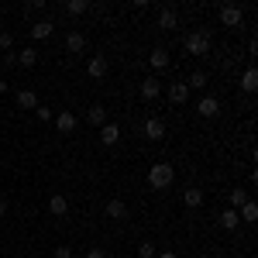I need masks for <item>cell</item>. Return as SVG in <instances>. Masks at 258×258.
Returning <instances> with one entry per match:
<instances>
[{
  "label": "cell",
  "mask_w": 258,
  "mask_h": 258,
  "mask_svg": "<svg viewBox=\"0 0 258 258\" xmlns=\"http://www.w3.org/2000/svg\"><path fill=\"white\" fill-rule=\"evenodd\" d=\"M148 66H152L155 73L169 69V52H165V48H152V55H148Z\"/></svg>",
  "instance_id": "5bb4252c"
},
{
  "label": "cell",
  "mask_w": 258,
  "mask_h": 258,
  "mask_svg": "<svg viewBox=\"0 0 258 258\" xmlns=\"http://www.w3.org/2000/svg\"><path fill=\"white\" fill-rule=\"evenodd\" d=\"M197 114H200V117H217V114H220V100L217 97H203L197 103Z\"/></svg>",
  "instance_id": "9c48e42d"
},
{
  "label": "cell",
  "mask_w": 258,
  "mask_h": 258,
  "mask_svg": "<svg viewBox=\"0 0 258 258\" xmlns=\"http://www.w3.org/2000/svg\"><path fill=\"white\" fill-rule=\"evenodd\" d=\"M55 258H73V248H66V244H62V248H55Z\"/></svg>",
  "instance_id": "f546056e"
},
{
  "label": "cell",
  "mask_w": 258,
  "mask_h": 258,
  "mask_svg": "<svg viewBox=\"0 0 258 258\" xmlns=\"http://www.w3.org/2000/svg\"><path fill=\"white\" fill-rule=\"evenodd\" d=\"M4 214H7V203H4V200H0V220H4Z\"/></svg>",
  "instance_id": "d6a6232c"
},
{
  "label": "cell",
  "mask_w": 258,
  "mask_h": 258,
  "mask_svg": "<svg viewBox=\"0 0 258 258\" xmlns=\"http://www.w3.org/2000/svg\"><path fill=\"white\" fill-rule=\"evenodd\" d=\"M35 62H38V52H35L31 45H28V48H21V52H18V66H24V69H31Z\"/></svg>",
  "instance_id": "603a6c76"
},
{
  "label": "cell",
  "mask_w": 258,
  "mask_h": 258,
  "mask_svg": "<svg viewBox=\"0 0 258 258\" xmlns=\"http://www.w3.org/2000/svg\"><path fill=\"white\" fill-rule=\"evenodd\" d=\"M155 24H159L162 31H172V28H179V11H176V7H162Z\"/></svg>",
  "instance_id": "8992f818"
},
{
  "label": "cell",
  "mask_w": 258,
  "mask_h": 258,
  "mask_svg": "<svg viewBox=\"0 0 258 258\" xmlns=\"http://www.w3.org/2000/svg\"><path fill=\"white\" fill-rule=\"evenodd\" d=\"M127 214H131V210H127L124 200H110V203H107V217L110 220H127Z\"/></svg>",
  "instance_id": "8fae6325"
},
{
  "label": "cell",
  "mask_w": 258,
  "mask_h": 258,
  "mask_svg": "<svg viewBox=\"0 0 258 258\" xmlns=\"http://www.w3.org/2000/svg\"><path fill=\"white\" fill-rule=\"evenodd\" d=\"M155 258H179V255H176V251H159Z\"/></svg>",
  "instance_id": "1f68e13d"
},
{
  "label": "cell",
  "mask_w": 258,
  "mask_h": 258,
  "mask_svg": "<svg viewBox=\"0 0 258 258\" xmlns=\"http://www.w3.org/2000/svg\"><path fill=\"white\" fill-rule=\"evenodd\" d=\"M172 179H176V169H172L169 162H155V165L148 169V186H152V189H169Z\"/></svg>",
  "instance_id": "6da1fadb"
},
{
  "label": "cell",
  "mask_w": 258,
  "mask_h": 258,
  "mask_svg": "<svg viewBox=\"0 0 258 258\" xmlns=\"http://www.w3.org/2000/svg\"><path fill=\"white\" fill-rule=\"evenodd\" d=\"M48 210H52L55 217H66V214H69V200L62 197V193H52V197H48Z\"/></svg>",
  "instance_id": "4fadbf2b"
},
{
  "label": "cell",
  "mask_w": 258,
  "mask_h": 258,
  "mask_svg": "<svg viewBox=\"0 0 258 258\" xmlns=\"http://www.w3.org/2000/svg\"><path fill=\"white\" fill-rule=\"evenodd\" d=\"M244 21V7L241 4H220V24L224 28H241Z\"/></svg>",
  "instance_id": "3957f363"
},
{
  "label": "cell",
  "mask_w": 258,
  "mask_h": 258,
  "mask_svg": "<svg viewBox=\"0 0 258 258\" xmlns=\"http://www.w3.org/2000/svg\"><path fill=\"white\" fill-rule=\"evenodd\" d=\"M86 120H90L93 127H103V124H107V107H103V103H93V107L86 110Z\"/></svg>",
  "instance_id": "9a60e30c"
},
{
  "label": "cell",
  "mask_w": 258,
  "mask_h": 258,
  "mask_svg": "<svg viewBox=\"0 0 258 258\" xmlns=\"http://www.w3.org/2000/svg\"><path fill=\"white\" fill-rule=\"evenodd\" d=\"M11 45H14V35H11V31H0V48L11 52Z\"/></svg>",
  "instance_id": "f1b7e54d"
},
{
  "label": "cell",
  "mask_w": 258,
  "mask_h": 258,
  "mask_svg": "<svg viewBox=\"0 0 258 258\" xmlns=\"http://www.w3.org/2000/svg\"><path fill=\"white\" fill-rule=\"evenodd\" d=\"M35 117H38L41 124H45V120H55V114H52V107H45V103H38V107H35Z\"/></svg>",
  "instance_id": "4316f807"
},
{
  "label": "cell",
  "mask_w": 258,
  "mask_h": 258,
  "mask_svg": "<svg viewBox=\"0 0 258 258\" xmlns=\"http://www.w3.org/2000/svg\"><path fill=\"white\" fill-rule=\"evenodd\" d=\"M73 258H76V255H73Z\"/></svg>",
  "instance_id": "e575fe53"
},
{
  "label": "cell",
  "mask_w": 258,
  "mask_h": 258,
  "mask_svg": "<svg viewBox=\"0 0 258 258\" xmlns=\"http://www.w3.org/2000/svg\"><path fill=\"white\" fill-rule=\"evenodd\" d=\"M86 11H93L90 0H69V4H66V14H69V18H80V14H86Z\"/></svg>",
  "instance_id": "d6986e66"
},
{
  "label": "cell",
  "mask_w": 258,
  "mask_h": 258,
  "mask_svg": "<svg viewBox=\"0 0 258 258\" xmlns=\"http://www.w3.org/2000/svg\"><path fill=\"white\" fill-rule=\"evenodd\" d=\"M18 107H24V110H35V107H38L35 90H18Z\"/></svg>",
  "instance_id": "7402d4cb"
},
{
  "label": "cell",
  "mask_w": 258,
  "mask_h": 258,
  "mask_svg": "<svg viewBox=\"0 0 258 258\" xmlns=\"http://www.w3.org/2000/svg\"><path fill=\"white\" fill-rule=\"evenodd\" d=\"M238 217H241V224H251V220H258V207H255V200H248V203L241 207Z\"/></svg>",
  "instance_id": "cb8c5ba5"
},
{
  "label": "cell",
  "mask_w": 258,
  "mask_h": 258,
  "mask_svg": "<svg viewBox=\"0 0 258 258\" xmlns=\"http://www.w3.org/2000/svg\"><path fill=\"white\" fill-rule=\"evenodd\" d=\"M255 86H258V73H255V66H248L244 76H241V90L244 93H255Z\"/></svg>",
  "instance_id": "44dd1931"
},
{
  "label": "cell",
  "mask_w": 258,
  "mask_h": 258,
  "mask_svg": "<svg viewBox=\"0 0 258 258\" xmlns=\"http://www.w3.org/2000/svg\"><path fill=\"white\" fill-rule=\"evenodd\" d=\"M0 93H7V83H4V80H0Z\"/></svg>",
  "instance_id": "836d02e7"
},
{
  "label": "cell",
  "mask_w": 258,
  "mask_h": 258,
  "mask_svg": "<svg viewBox=\"0 0 258 258\" xmlns=\"http://www.w3.org/2000/svg\"><path fill=\"white\" fill-rule=\"evenodd\" d=\"M138 255L141 258H155V244H152V241H141V244H138Z\"/></svg>",
  "instance_id": "83f0119b"
},
{
  "label": "cell",
  "mask_w": 258,
  "mask_h": 258,
  "mask_svg": "<svg viewBox=\"0 0 258 258\" xmlns=\"http://www.w3.org/2000/svg\"><path fill=\"white\" fill-rule=\"evenodd\" d=\"M182 207H186V210H197V207H203V189H197V186L182 189Z\"/></svg>",
  "instance_id": "30bf717a"
},
{
  "label": "cell",
  "mask_w": 258,
  "mask_h": 258,
  "mask_svg": "<svg viewBox=\"0 0 258 258\" xmlns=\"http://www.w3.org/2000/svg\"><path fill=\"white\" fill-rule=\"evenodd\" d=\"M86 258H107V251H103V248H90V251H86Z\"/></svg>",
  "instance_id": "4dcf8cb0"
},
{
  "label": "cell",
  "mask_w": 258,
  "mask_h": 258,
  "mask_svg": "<svg viewBox=\"0 0 258 258\" xmlns=\"http://www.w3.org/2000/svg\"><path fill=\"white\" fill-rule=\"evenodd\" d=\"M138 93H141V100H159V93H162V83L155 80V76H148V80H141Z\"/></svg>",
  "instance_id": "52a82bcc"
},
{
  "label": "cell",
  "mask_w": 258,
  "mask_h": 258,
  "mask_svg": "<svg viewBox=\"0 0 258 258\" xmlns=\"http://www.w3.org/2000/svg\"><path fill=\"white\" fill-rule=\"evenodd\" d=\"M169 100H172V103H186V100H189V86L182 80L172 83V86H169Z\"/></svg>",
  "instance_id": "ac0fdd59"
},
{
  "label": "cell",
  "mask_w": 258,
  "mask_h": 258,
  "mask_svg": "<svg viewBox=\"0 0 258 258\" xmlns=\"http://www.w3.org/2000/svg\"><path fill=\"white\" fill-rule=\"evenodd\" d=\"M238 224H241L238 210H231V207H227V210L220 214V227H224V231H238Z\"/></svg>",
  "instance_id": "ffe728a7"
},
{
  "label": "cell",
  "mask_w": 258,
  "mask_h": 258,
  "mask_svg": "<svg viewBox=\"0 0 258 258\" xmlns=\"http://www.w3.org/2000/svg\"><path fill=\"white\" fill-rule=\"evenodd\" d=\"M76 124H80V117H76L73 110H59V114H55V127H59L62 135H73Z\"/></svg>",
  "instance_id": "277c9868"
},
{
  "label": "cell",
  "mask_w": 258,
  "mask_h": 258,
  "mask_svg": "<svg viewBox=\"0 0 258 258\" xmlns=\"http://www.w3.org/2000/svg\"><path fill=\"white\" fill-rule=\"evenodd\" d=\"M145 138L148 141H162L165 138V120L162 117H148L145 120Z\"/></svg>",
  "instance_id": "5b68a950"
},
{
  "label": "cell",
  "mask_w": 258,
  "mask_h": 258,
  "mask_svg": "<svg viewBox=\"0 0 258 258\" xmlns=\"http://www.w3.org/2000/svg\"><path fill=\"white\" fill-rule=\"evenodd\" d=\"M207 83H210V76H207L203 69H197V73L186 80V86H189V90H207Z\"/></svg>",
  "instance_id": "d4e9b609"
},
{
  "label": "cell",
  "mask_w": 258,
  "mask_h": 258,
  "mask_svg": "<svg viewBox=\"0 0 258 258\" xmlns=\"http://www.w3.org/2000/svg\"><path fill=\"white\" fill-rule=\"evenodd\" d=\"M52 35H55V24H52L48 18L31 24V38H35V41H45V38H52Z\"/></svg>",
  "instance_id": "ba28073f"
},
{
  "label": "cell",
  "mask_w": 258,
  "mask_h": 258,
  "mask_svg": "<svg viewBox=\"0 0 258 258\" xmlns=\"http://www.w3.org/2000/svg\"><path fill=\"white\" fill-rule=\"evenodd\" d=\"M100 141H103L107 148L117 145V141H120V127H117V124H103V127H100Z\"/></svg>",
  "instance_id": "2e32d148"
},
{
  "label": "cell",
  "mask_w": 258,
  "mask_h": 258,
  "mask_svg": "<svg viewBox=\"0 0 258 258\" xmlns=\"http://www.w3.org/2000/svg\"><path fill=\"white\" fill-rule=\"evenodd\" d=\"M186 52L189 55H210V35L207 31H193V35H186Z\"/></svg>",
  "instance_id": "7a4b0ae2"
},
{
  "label": "cell",
  "mask_w": 258,
  "mask_h": 258,
  "mask_svg": "<svg viewBox=\"0 0 258 258\" xmlns=\"http://www.w3.org/2000/svg\"><path fill=\"white\" fill-rule=\"evenodd\" d=\"M86 73H90L93 80H103V76H107V59H103V55H93V59L86 62Z\"/></svg>",
  "instance_id": "7c38bea8"
},
{
  "label": "cell",
  "mask_w": 258,
  "mask_h": 258,
  "mask_svg": "<svg viewBox=\"0 0 258 258\" xmlns=\"http://www.w3.org/2000/svg\"><path fill=\"white\" fill-rule=\"evenodd\" d=\"M66 48H69L73 55H80L83 48H86V38H83V31H69V35H66Z\"/></svg>",
  "instance_id": "e0dca14e"
},
{
  "label": "cell",
  "mask_w": 258,
  "mask_h": 258,
  "mask_svg": "<svg viewBox=\"0 0 258 258\" xmlns=\"http://www.w3.org/2000/svg\"><path fill=\"white\" fill-rule=\"evenodd\" d=\"M248 193H244V189H231V210H241V207H244V203H248Z\"/></svg>",
  "instance_id": "484cf974"
}]
</instances>
